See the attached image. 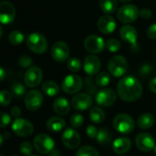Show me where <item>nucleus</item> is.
Returning a JSON list of instances; mask_svg holds the SVG:
<instances>
[{"mask_svg": "<svg viewBox=\"0 0 156 156\" xmlns=\"http://www.w3.org/2000/svg\"><path fill=\"white\" fill-rule=\"evenodd\" d=\"M117 93L122 101L133 102L142 97L143 87L137 78L134 76H126L119 81Z\"/></svg>", "mask_w": 156, "mask_h": 156, "instance_id": "1", "label": "nucleus"}, {"mask_svg": "<svg viewBox=\"0 0 156 156\" xmlns=\"http://www.w3.org/2000/svg\"><path fill=\"white\" fill-rule=\"evenodd\" d=\"M134 121L133 119L125 113L117 114L113 120L114 129L121 134H129L134 129Z\"/></svg>", "mask_w": 156, "mask_h": 156, "instance_id": "2", "label": "nucleus"}, {"mask_svg": "<svg viewBox=\"0 0 156 156\" xmlns=\"http://www.w3.org/2000/svg\"><path fill=\"white\" fill-rule=\"evenodd\" d=\"M27 46L34 53L42 54L48 49V41L40 33H32L27 37Z\"/></svg>", "mask_w": 156, "mask_h": 156, "instance_id": "3", "label": "nucleus"}, {"mask_svg": "<svg viewBox=\"0 0 156 156\" xmlns=\"http://www.w3.org/2000/svg\"><path fill=\"white\" fill-rule=\"evenodd\" d=\"M128 69V62L122 56L117 55L112 57L108 63V70L111 75L119 78L123 76Z\"/></svg>", "mask_w": 156, "mask_h": 156, "instance_id": "4", "label": "nucleus"}, {"mask_svg": "<svg viewBox=\"0 0 156 156\" xmlns=\"http://www.w3.org/2000/svg\"><path fill=\"white\" fill-rule=\"evenodd\" d=\"M34 148L41 154H49L55 149V143L48 134L40 133L34 138Z\"/></svg>", "mask_w": 156, "mask_h": 156, "instance_id": "5", "label": "nucleus"}, {"mask_svg": "<svg viewBox=\"0 0 156 156\" xmlns=\"http://www.w3.org/2000/svg\"><path fill=\"white\" fill-rule=\"evenodd\" d=\"M83 86L81 78L79 75L70 74L64 78L62 81V90L68 94H75L79 92Z\"/></svg>", "mask_w": 156, "mask_h": 156, "instance_id": "6", "label": "nucleus"}, {"mask_svg": "<svg viewBox=\"0 0 156 156\" xmlns=\"http://www.w3.org/2000/svg\"><path fill=\"white\" fill-rule=\"evenodd\" d=\"M140 15L138 7L134 5H125L119 8L117 16L118 19L122 23H133Z\"/></svg>", "mask_w": 156, "mask_h": 156, "instance_id": "7", "label": "nucleus"}, {"mask_svg": "<svg viewBox=\"0 0 156 156\" xmlns=\"http://www.w3.org/2000/svg\"><path fill=\"white\" fill-rule=\"evenodd\" d=\"M12 131L17 136L26 138L29 137L33 133L34 126L29 121L26 119L16 118L12 123Z\"/></svg>", "mask_w": 156, "mask_h": 156, "instance_id": "8", "label": "nucleus"}, {"mask_svg": "<svg viewBox=\"0 0 156 156\" xmlns=\"http://www.w3.org/2000/svg\"><path fill=\"white\" fill-rule=\"evenodd\" d=\"M43 79L42 70L36 66H31L27 69L24 75V81L26 85L29 88H36L37 87Z\"/></svg>", "mask_w": 156, "mask_h": 156, "instance_id": "9", "label": "nucleus"}, {"mask_svg": "<svg viewBox=\"0 0 156 156\" xmlns=\"http://www.w3.org/2000/svg\"><path fill=\"white\" fill-rule=\"evenodd\" d=\"M43 101H44L43 94L39 90H32L26 94L25 105L28 111L36 112L41 107Z\"/></svg>", "mask_w": 156, "mask_h": 156, "instance_id": "10", "label": "nucleus"}, {"mask_svg": "<svg viewBox=\"0 0 156 156\" xmlns=\"http://www.w3.org/2000/svg\"><path fill=\"white\" fill-rule=\"evenodd\" d=\"M117 95L112 89H102L95 95V101L101 107H111L116 101Z\"/></svg>", "mask_w": 156, "mask_h": 156, "instance_id": "11", "label": "nucleus"}, {"mask_svg": "<svg viewBox=\"0 0 156 156\" xmlns=\"http://www.w3.org/2000/svg\"><path fill=\"white\" fill-rule=\"evenodd\" d=\"M135 144L140 151L149 153L155 148V139L150 133H142L136 136Z\"/></svg>", "mask_w": 156, "mask_h": 156, "instance_id": "12", "label": "nucleus"}, {"mask_svg": "<svg viewBox=\"0 0 156 156\" xmlns=\"http://www.w3.org/2000/svg\"><path fill=\"white\" fill-rule=\"evenodd\" d=\"M69 48L67 43L63 41H58L53 44L51 48V57L54 60L62 63L69 59Z\"/></svg>", "mask_w": 156, "mask_h": 156, "instance_id": "13", "label": "nucleus"}, {"mask_svg": "<svg viewBox=\"0 0 156 156\" xmlns=\"http://www.w3.org/2000/svg\"><path fill=\"white\" fill-rule=\"evenodd\" d=\"M84 47L89 52L92 54H97L103 51L104 48L106 47V43L104 42L102 37L97 35H90L86 37L84 41Z\"/></svg>", "mask_w": 156, "mask_h": 156, "instance_id": "14", "label": "nucleus"}, {"mask_svg": "<svg viewBox=\"0 0 156 156\" xmlns=\"http://www.w3.org/2000/svg\"><path fill=\"white\" fill-rule=\"evenodd\" d=\"M61 140L63 144L70 150L78 148L80 144V136L79 133L73 128L66 129L62 134Z\"/></svg>", "mask_w": 156, "mask_h": 156, "instance_id": "15", "label": "nucleus"}, {"mask_svg": "<svg viewBox=\"0 0 156 156\" xmlns=\"http://www.w3.org/2000/svg\"><path fill=\"white\" fill-rule=\"evenodd\" d=\"M93 101L89 93L76 94L71 100V106L76 111H86L92 106Z\"/></svg>", "mask_w": 156, "mask_h": 156, "instance_id": "16", "label": "nucleus"}, {"mask_svg": "<svg viewBox=\"0 0 156 156\" xmlns=\"http://www.w3.org/2000/svg\"><path fill=\"white\" fill-rule=\"evenodd\" d=\"M16 16V9L14 5L7 1L0 3V21L2 24H10Z\"/></svg>", "mask_w": 156, "mask_h": 156, "instance_id": "17", "label": "nucleus"}, {"mask_svg": "<svg viewBox=\"0 0 156 156\" xmlns=\"http://www.w3.org/2000/svg\"><path fill=\"white\" fill-rule=\"evenodd\" d=\"M83 68L89 76L96 75L101 69V60L95 55H89L84 59Z\"/></svg>", "mask_w": 156, "mask_h": 156, "instance_id": "18", "label": "nucleus"}, {"mask_svg": "<svg viewBox=\"0 0 156 156\" xmlns=\"http://www.w3.org/2000/svg\"><path fill=\"white\" fill-rule=\"evenodd\" d=\"M120 36L128 44L135 47L137 45V39H138V34L136 29L130 26V25H125L122 27L120 29Z\"/></svg>", "mask_w": 156, "mask_h": 156, "instance_id": "19", "label": "nucleus"}, {"mask_svg": "<svg viewBox=\"0 0 156 156\" xmlns=\"http://www.w3.org/2000/svg\"><path fill=\"white\" fill-rule=\"evenodd\" d=\"M98 28L103 34H111L116 28L115 19L110 15H104L98 21Z\"/></svg>", "mask_w": 156, "mask_h": 156, "instance_id": "20", "label": "nucleus"}, {"mask_svg": "<svg viewBox=\"0 0 156 156\" xmlns=\"http://www.w3.org/2000/svg\"><path fill=\"white\" fill-rule=\"evenodd\" d=\"M132 147V142L127 137H120L112 143L113 152L117 154H124L130 151Z\"/></svg>", "mask_w": 156, "mask_h": 156, "instance_id": "21", "label": "nucleus"}, {"mask_svg": "<svg viewBox=\"0 0 156 156\" xmlns=\"http://www.w3.org/2000/svg\"><path fill=\"white\" fill-rule=\"evenodd\" d=\"M53 110L57 114L60 116L67 115L70 111V103L67 99L63 97L57 98L53 103Z\"/></svg>", "mask_w": 156, "mask_h": 156, "instance_id": "22", "label": "nucleus"}, {"mask_svg": "<svg viewBox=\"0 0 156 156\" xmlns=\"http://www.w3.org/2000/svg\"><path fill=\"white\" fill-rule=\"evenodd\" d=\"M47 129L51 133H58L66 127V122L60 117H51L47 122Z\"/></svg>", "mask_w": 156, "mask_h": 156, "instance_id": "23", "label": "nucleus"}, {"mask_svg": "<svg viewBox=\"0 0 156 156\" xmlns=\"http://www.w3.org/2000/svg\"><path fill=\"white\" fill-rule=\"evenodd\" d=\"M42 91L48 97H54L58 94L59 87L53 80L45 81L42 85Z\"/></svg>", "mask_w": 156, "mask_h": 156, "instance_id": "24", "label": "nucleus"}, {"mask_svg": "<svg viewBox=\"0 0 156 156\" xmlns=\"http://www.w3.org/2000/svg\"><path fill=\"white\" fill-rule=\"evenodd\" d=\"M154 117L150 113H144L137 120V124L139 128L143 130L150 129L154 125Z\"/></svg>", "mask_w": 156, "mask_h": 156, "instance_id": "25", "label": "nucleus"}, {"mask_svg": "<svg viewBox=\"0 0 156 156\" xmlns=\"http://www.w3.org/2000/svg\"><path fill=\"white\" fill-rule=\"evenodd\" d=\"M90 119L94 123H101L105 120V112L100 107H92L90 111Z\"/></svg>", "mask_w": 156, "mask_h": 156, "instance_id": "26", "label": "nucleus"}, {"mask_svg": "<svg viewBox=\"0 0 156 156\" xmlns=\"http://www.w3.org/2000/svg\"><path fill=\"white\" fill-rule=\"evenodd\" d=\"M97 141L101 145H108L112 141V134L111 132H109L107 129H101L99 130L98 135H97Z\"/></svg>", "mask_w": 156, "mask_h": 156, "instance_id": "27", "label": "nucleus"}, {"mask_svg": "<svg viewBox=\"0 0 156 156\" xmlns=\"http://www.w3.org/2000/svg\"><path fill=\"white\" fill-rule=\"evenodd\" d=\"M100 6L102 12L108 15L113 13L116 10L118 6V3L117 0H101Z\"/></svg>", "mask_w": 156, "mask_h": 156, "instance_id": "28", "label": "nucleus"}, {"mask_svg": "<svg viewBox=\"0 0 156 156\" xmlns=\"http://www.w3.org/2000/svg\"><path fill=\"white\" fill-rule=\"evenodd\" d=\"M25 39V37H24V34L18 30H14L12 31L9 36H8V40L9 42L12 44V45H20Z\"/></svg>", "mask_w": 156, "mask_h": 156, "instance_id": "29", "label": "nucleus"}, {"mask_svg": "<svg viewBox=\"0 0 156 156\" xmlns=\"http://www.w3.org/2000/svg\"><path fill=\"white\" fill-rule=\"evenodd\" d=\"M11 93L16 99H20V98L24 97V95L26 93V88L23 84H21L19 82H15L11 86Z\"/></svg>", "mask_w": 156, "mask_h": 156, "instance_id": "30", "label": "nucleus"}, {"mask_svg": "<svg viewBox=\"0 0 156 156\" xmlns=\"http://www.w3.org/2000/svg\"><path fill=\"white\" fill-rule=\"evenodd\" d=\"M76 156H99V153L94 147L90 145H85L80 147L77 151Z\"/></svg>", "mask_w": 156, "mask_h": 156, "instance_id": "31", "label": "nucleus"}, {"mask_svg": "<svg viewBox=\"0 0 156 156\" xmlns=\"http://www.w3.org/2000/svg\"><path fill=\"white\" fill-rule=\"evenodd\" d=\"M95 82L98 87H106L111 82V76L107 72L99 73L95 79Z\"/></svg>", "mask_w": 156, "mask_h": 156, "instance_id": "32", "label": "nucleus"}, {"mask_svg": "<svg viewBox=\"0 0 156 156\" xmlns=\"http://www.w3.org/2000/svg\"><path fill=\"white\" fill-rule=\"evenodd\" d=\"M67 67H68V69L70 71H72V72H78L81 69V61L78 58H76V57L70 58L68 59Z\"/></svg>", "mask_w": 156, "mask_h": 156, "instance_id": "33", "label": "nucleus"}, {"mask_svg": "<svg viewBox=\"0 0 156 156\" xmlns=\"http://www.w3.org/2000/svg\"><path fill=\"white\" fill-rule=\"evenodd\" d=\"M106 48L110 51V52H117L120 50L121 48V43L118 39L116 38H111L107 41L106 43Z\"/></svg>", "mask_w": 156, "mask_h": 156, "instance_id": "34", "label": "nucleus"}, {"mask_svg": "<svg viewBox=\"0 0 156 156\" xmlns=\"http://www.w3.org/2000/svg\"><path fill=\"white\" fill-rule=\"evenodd\" d=\"M96 86H97L96 82L94 83L93 79L90 76L86 77V79H85V88H86L87 91L89 92V94H95V93L98 92Z\"/></svg>", "mask_w": 156, "mask_h": 156, "instance_id": "35", "label": "nucleus"}, {"mask_svg": "<svg viewBox=\"0 0 156 156\" xmlns=\"http://www.w3.org/2000/svg\"><path fill=\"white\" fill-rule=\"evenodd\" d=\"M84 122L83 116L80 113H75L70 117V125L73 128H80Z\"/></svg>", "mask_w": 156, "mask_h": 156, "instance_id": "36", "label": "nucleus"}, {"mask_svg": "<svg viewBox=\"0 0 156 156\" xmlns=\"http://www.w3.org/2000/svg\"><path fill=\"white\" fill-rule=\"evenodd\" d=\"M0 101L3 107L8 106L12 101V93L8 92L7 90H3L0 93Z\"/></svg>", "mask_w": 156, "mask_h": 156, "instance_id": "37", "label": "nucleus"}, {"mask_svg": "<svg viewBox=\"0 0 156 156\" xmlns=\"http://www.w3.org/2000/svg\"><path fill=\"white\" fill-rule=\"evenodd\" d=\"M20 152L24 155H30L33 151V146L29 142H24L20 144Z\"/></svg>", "mask_w": 156, "mask_h": 156, "instance_id": "38", "label": "nucleus"}, {"mask_svg": "<svg viewBox=\"0 0 156 156\" xmlns=\"http://www.w3.org/2000/svg\"><path fill=\"white\" fill-rule=\"evenodd\" d=\"M32 62H33L32 58L27 55L20 57V58L18 60V63H19L20 67H22V68H30L32 65Z\"/></svg>", "mask_w": 156, "mask_h": 156, "instance_id": "39", "label": "nucleus"}, {"mask_svg": "<svg viewBox=\"0 0 156 156\" xmlns=\"http://www.w3.org/2000/svg\"><path fill=\"white\" fill-rule=\"evenodd\" d=\"M154 68L150 64H144L140 69V74L143 78L148 77L153 72Z\"/></svg>", "mask_w": 156, "mask_h": 156, "instance_id": "40", "label": "nucleus"}, {"mask_svg": "<svg viewBox=\"0 0 156 156\" xmlns=\"http://www.w3.org/2000/svg\"><path fill=\"white\" fill-rule=\"evenodd\" d=\"M98 133H99V131H98L97 128H96L95 126H93V125H89V126L86 128V133H87V135H88L90 139L97 138Z\"/></svg>", "mask_w": 156, "mask_h": 156, "instance_id": "41", "label": "nucleus"}, {"mask_svg": "<svg viewBox=\"0 0 156 156\" xmlns=\"http://www.w3.org/2000/svg\"><path fill=\"white\" fill-rule=\"evenodd\" d=\"M11 122V117L5 113V112H2L1 113V128H5L6 125H8Z\"/></svg>", "mask_w": 156, "mask_h": 156, "instance_id": "42", "label": "nucleus"}, {"mask_svg": "<svg viewBox=\"0 0 156 156\" xmlns=\"http://www.w3.org/2000/svg\"><path fill=\"white\" fill-rule=\"evenodd\" d=\"M147 36L151 39H156V23L152 24L147 29Z\"/></svg>", "mask_w": 156, "mask_h": 156, "instance_id": "43", "label": "nucleus"}, {"mask_svg": "<svg viewBox=\"0 0 156 156\" xmlns=\"http://www.w3.org/2000/svg\"><path fill=\"white\" fill-rule=\"evenodd\" d=\"M152 11L148 8H144L140 11V16L144 18V19H148L152 16Z\"/></svg>", "mask_w": 156, "mask_h": 156, "instance_id": "44", "label": "nucleus"}, {"mask_svg": "<svg viewBox=\"0 0 156 156\" xmlns=\"http://www.w3.org/2000/svg\"><path fill=\"white\" fill-rule=\"evenodd\" d=\"M11 114H12V116L15 117L16 119V118H19V116L21 115V110H20V108L17 107V106L13 107V108L11 109Z\"/></svg>", "mask_w": 156, "mask_h": 156, "instance_id": "45", "label": "nucleus"}, {"mask_svg": "<svg viewBox=\"0 0 156 156\" xmlns=\"http://www.w3.org/2000/svg\"><path fill=\"white\" fill-rule=\"evenodd\" d=\"M149 88H150V90H151L152 92L156 93V77L155 78H154V79H152V80H150Z\"/></svg>", "mask_w": 156, "mask_h": 156, "instance_id": "46", "label": "nucleus"}, {"mask_svg": "<svg viewBox=\"0 0 156 156\" xmlns=\"http://www.w3.org/2000/svg\"><path fill=\"white\" fill-rule=\"evenodd\" d=\"M9 137H10V133H8V132H5V133H1V134H0V138H1L0 144L2 145V144H3V143L5 142V139H7V138H9Z\"/></svg>", "mask_w": 156, "mask_h": 156, "instance_id": "47", "label": "nucleus"}, {"mask_svg": "<svg viewBox=\"0 0 156 156\" xmlns=\"http://www.w3.org/2000/svg\"><path fill=\"white\" fill-rule=\"evenodd\" d=\"M5 78V71L4 68H0V80H4Z\"/></svg>", "mask_w": 156, "mask_h": 156, "instance_id": "48", "label": "nucleus"}, {"mask_svg": "<svg viewBox=\"0 0 156 156\" xmlns=\"http://www.w3.org/2000/svg\"><path fill=\"white\" fill-rule=\"evenodd\" d=\"M48 156H60V153H59V151L58 150H57V149H54L49 154Z\"/></svg>", "mask_w": 156, "mask_h": 156, "instance_id": "49", "label": "nucleus"}, {"mask_svg": "<svg viewBox=\"0 0 156 156\" xmlns=\"http://www.w3.org/2000/svg\"><path fill=\"white\" fill-rule=\"evenodd\" d=\"M120 2H122V3H129V2H131L132 0H119Z\"/></svg>", "mask_w": 156, "mask_h": 156, "instance_id": "50", "label": "nucleus"}, {"mask_svg": "<svg viewBox=\"0 0 156 156\" xmlns=\"http://www.w3.org/2000/svg\"><path fill=\"white\" fill-rule=\"evenodd\" d=\"M154 154H155L156 156V146H155V148H154Z\"/></svg>", "mask_w": 156, "mask_h": 156, "instance_id": "51", "label": "nucleus"}, {"mask_svg": "<svg viewBox=\"0 0 156 156\" xmlns=\"http://www.w3.org/2000/svg\"><path fill=\"white\" fill-rule=\"evenodd\" d=\"M28 156H37V155H33V154H30V155H28Z\"/></svg>", "mask_w": 156, "mask_h": 156, "instance_id": "52", "label": "nucleus"}, {"mask_svg": "<svg viewBox=\"0 0 156 156\" xmlns=\"http://www.w3.org/2000/svg\"><path fill=\"white\" fill-rule=\"evenodd\" d=\"M12 156H18V155H12Z\"/></svg>", "mask_w": 156, "mask_h": 156, "instance_id": "53", "label": "nucleus"}, {"mask_svg": "<svg viewBox=\"0 0 156 156\" xmlns=\"http://www.w3.org/2000/svg\"><path fill=\"white\" fill-rule=\"evenodd\" d=\"M122 156H128V155H122Z\"/></svg>", "mask_w": 156, "mask_h": 156, "instance_id": "54", "label": "nucleus"}, {"mask_svg": "<svg viewBox=\"0 0 156 156\" xmlns=\"http://www.w3.org/2000/svg\"><path fill=\"white\" fill-rule=\"evenodd\" d=\"M1 156H3V155H1Z\"/></svg>", "mask_w": 156, "mask_h": 156, "instance_id": "55", "label": "nucleus"}]
</instances>
